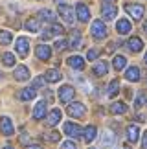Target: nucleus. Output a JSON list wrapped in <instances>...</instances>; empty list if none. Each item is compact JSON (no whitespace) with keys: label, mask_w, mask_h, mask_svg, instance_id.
I'll use <instances>...</instances> for the list:
<instances>
[{"label":"nucleus","mask_w":147,"mask_h":149,"mask_svg":"<svg viewBox=\"0 0 147 149\" xmlns=\"http://www.w3.org/2000/svg\"><path fill=\"white\" fill-rule=\"evenodd\" d=\"M44 83H46V77H42V76H37L35 79H33V88H39V87H44Z\"/></svg>","instance_id":"34"},{"label":"nucleus","mask_w":147,"mask_h":149,"mask_svg":"<svg viewBox=\"0 0 147 149\" xmlns=\"http://www.w3.org/2000/svg\"><path fill=\"white\" fill-rule=\"evenodd\" d=\"M127 46H129L131 52H140V50L144 48V41L140 37H131V39H129V42H127Z\"/></svg>","instance_id":"20"},{"label":"nucleus","mask_w":147,"mask_h":149,"mask_svg":"<svg viewBox=\"0 0 147 149\" xmlns=\"http://www.w3.org/2000/svg\"><path fill=\"white\" fill-rule=\"evenodd\" d=\"M109 72V65H107L105 61H99L94 65V74L96 76H105V74Z\"/></svg>","instance_id":"26"},{"label":"nucleus","mask_w":147,"mask_h":149,"mask_svg":"<svg viewBox=\"0 0 147 149\" xmlns=\"http://www.w3.org/2000/svg\"><path fill=\"white\" fill-rule=\"evenodd\" d=\"M110 112H114V114H125L127 112V105H125V103H121V101H114L110 105Z\"/></svg>","instance_id":"27"},{"label":"nucleus","mask_w":147,"mask_h":149,"mask_svg":"<svg viewBox=\"0 0 147 149\" xmlns=\"http://www.w3.org/2000/svg\"><path fill=\"white\" fill-rule=\"evenodd\" d=\"M90 33H92L94 39H99V41H101V39L107 37V26L101 20H94L92 26H90Z\"/></svg>","instance_id":"2"},{"label":"nucleus","mask_w":147,"mask_h":149,"mask_svg":"<svg viewBox=\"0 0 147 149\" xmlns=\"http://www.w3.org/2000/svg\"><path fill=\"white\" fill-rule=\"evenodd\" d=\"M145 65H147V52H145Z\"/></svg>","instance_id":"44"},{"label":"nucleus","mask_w":147,"mask_h":149,"mask_svg":"<svg viewBox=\"0 0 147 149\" xmlns=\"http://www.w3.org/2000/svg\"><path fill=\"white\" fill-rule=\"evenodd\" d=\"M66 46H68V41H57V42H55V50H64Z\"/></svg>","instance_id":"36"},{"label":"nucleus","mask_w":147,"mask_h":149,"mask_svg":"<svg viewBox=\"0 0 147 149\" xmlns=\"http://www.w3.org/2000/svg\"><path fill=\"white\" fill-rule=\"evenodd\" d=\"M118 13V9H116V6L114 4H103V8H101V15H103V19L105 20H114V17Z\"/></svg>","instance_id":"10"},{"label":"nucleus","mask_w":147,"mask_h":149,"mask_svg":"<svg viewBox=\"0 0 147 149\" xmlns=\"http://www.w3.org/2000/svg\"><path fill=\"white\" fill-rule=\"evenodd\" d=\"M4 149H11V147H9V146H6V147H4Z\"/></svg>","instance_id":"45"},{"label":"nucleus","mask_w":147,"mask_h":149,"mask_svg":"<svg viewBox=\"0 0 147 149\" xmlns=\"http://www.w3.org/2000/svg\"><path fill=\"white\" fill-rule=\"evenodd\" d=\"M24 26H26V30L31 31V33H37L39 31V20L37 19H28Z\"/></svg>","instance_id":"30"},{"label":"nucleus","mask_w":147,"mask_h":149,"mask_svg":"<svg viewBox=\"0 0 147 149\" xmlns=\"http://www.w3.org/2000/svg\"><path fill=\"white\" fill-rule=\"evenodd\" d=\"M37 96V92H35V88L33 87H28V88H22L20 92H19V100H22V101H30V100H33Z\"/></svg>","instance_id":"17"},{"label":"nucleus","mask_w":147,"mask_h":149,"mask_svg":"<svg viewBox=\"0 0 147 149\" xmlns=\"http://www.w3.org/2000/svg\"><path fill=\"white\" fill-rule=\"evenodd\" d=\"M46 118V101H39L33 109V120H42Z\"/></svg>","instance_id":"15"},{"label":"nucleus","mask_w":147,"mask_h":149,"mask_svg":"<svg viewBox=\"0 0 147 149\" xmlns=\"http://www.w3.org/2000/svg\"><path fill=\"white\" fill-rule=\"evenodd\" d=\"M26 149H42V147H41V146H28Z\"/></svg>","instance_id":"41"},{"label":"nucleus","mask_w":147,"mask_h":149,"mask_svg":"<svg viewBox=\"0 0 147 149\" xmlns=\"http://www.w3.org/2000/svg\"><path fill=\"white\" fill-rule=\"evenodd\" d=\"M2 61H4V65H6V66H15V55H13V54H9V52L2 55Z\"/></svg>","instance_id":"32"},{"label":"nucleus","mask_w":147,"mask_h":149,"mask_svg":"<svg viewBox=\"0 0 147 149\" xmlns=\"http://www.w3.org/2000/svg\"><path fill=\"white\" fill-rule=\"evenodd\" d=\"M11 41H13V35H11V31L0 30V44H9Z\"/></svg>","instance_id":"31"},{"label":"nucleus","mask_w":147,"mask_h":149,"mask_svg":"<svg viewBox=\"0 0 147 149\" xmlns=\"http://www.w3.org/2000/svg\"><path fill=\"white\" fill-rule=\"evenodd\" d=\"M96 134H98V129L94 127V125H88L87 129H85V133H83V136H85V142H87V144H92L94 142V138H96Z\"/></svg>","instance_id":"21"},{"label":"nucleus","mask_w":147,"mask_h":149,"mask_svg":"<svg viewBox=\"0 0 147 149\" xmlns=\"http://www.w3.org/2000/svg\"><path fill=\"white\" fill-rule=\"evenodd\" d=\"M66 112H68V116H72V118H83L85 112H87V107L79 101H74V103H68Z\"/></svg>","instance_id":"1"},{"label":"nucleus","mask_w":147,"mask_h":149,"mask_svg":"<svg viewBox=\"0 0 147 149\" xmlns=\"http://www.w3.org/2000/svg\"><path fill=\"white\" fill-rule=\"evenodd\" d=\"M15 50L20 57H26L30 54V41H28L26 37H19L17 39V44H15Z\"/></svg>","instance_id":"6"},{"label":"nucleus","mask_w":147,"mask_h":149,"mask_svg":"<svg viewBox=\"0 0 147 149\" xmlns=\"http://www.w3.org/2000/svg\"><path fill=\"white\" fill-rule=\"evenodd\" d=\"M74 96H76V90L70 85H63L59 88V100L63 103H70V100H74Z\"/></svg>","instance_id":"5"},{"label":"nucleus","mask_w":147,"mask_h":149,"mask_svg":"<svg viewBox=\"0 0 147 149\" xmlns=\"http://www.w3.org/2000/svg\"><path fill=\"white\" fill-rule=\"evenodd\" d=\"M112 65H114V70H123L127 65V59L123 55H116L114 59H112Z\"/></svg>","instance_id":"29"},{"label":"nucleus","mask_w":147,"mask_h":149,"mask_svg":"<svg viewBox=\"0 0 147 149\" xmlns=\"http://www.w3.org/2000/svg\"><path fill=\"white\" fill-rule=\"evenodd\" d=\"M57 2H63V0H57Z\"/></svg>","instance_id":"46"},{"label":"nucleus","mask_w":147,"mask_h":149,"mask_svg":"<svg viewBox=\"0 0 147 149\" xmlns=\"http://www.w3.org/2000/svg\"><path fill=\"white\" fill-rule=\"evenodd\" d=\"M4 77V74H2V70H0V79H2Z\"/></svg>","instance_id":"43"},{"label":"nucleus","mask_w":147,"mask_h":149,"mask_svg":"<svg viewBox=\"0 0 147 149\" xmlns=\"http://www.w3.org/2000/svg\"><path fill=\"white\" fill-rule=\"evenodd\" d=\"M39 19L41 20H48V22H55V13L50 9H41L39 11Z\"/></svg>","instance_id":"28"},{"label":"nucleus","mask_w":147,"mask_h":149,"mask_svg":"<svg viewBox=\"0 0 147 149\" xmlns=\"http://www.w3.org/2000/svg\"><path fill=\"white\" fill-rule=\"evenodd\" d=\"M64 30H63V26L57 24V22H52V28H50V33H55V35H61Z\"/></svg>","instance_id":"33"},{"label":"nucleus","mask_w":147,"mask_h":149,"mask_svg":"<svg viewBox=\"0 0 147 149\" xmlns=\"http://www.w3.org/2000/svg\"><path fill=\"white\" fill-rule=\"evenodd\" d=\"M63 149H77V146L68 140V142H64V144H63Z\"/></svg>","instance_id":"38"},{"label":"nucleus","mask_w":147,"mask_h":149,"mask_svg":"<svg viewBox=\"0 0 147 149\" xmlns=\"http://www.w3.org/2000/svg\"><path fill=\"white\" fill-rule=\"evenodd\" d=\"M105 2H107V4H110V2H114V0H105Z\"/></svg>","instance_id":"42"},{"label":"nucleus","mask_w":147,"mask_h":149,"mask_svg":"<svg viewBox=\"0 0 147 149\" xmlns=\"http://www.w3.org/2000/svg\"><path fill=\"white\" fill-rule=\"evenodd\" d=\"M64 133L68 134L70 138H81L83 131H81V127H79L77 123H74V122H66V123H64Z\"/></svg>","instance_id":"7"},{"label":"nucleus","mask_w":147,"mask_h":149,"mask_svg":"<svg viewBox=\"0 0 147 149\" xmlns=\"http://www.w3.org/2000/svg\"><path fill=\"white\" fill-rule=\"evenodd\" d=\"M0 131H2V134H6V136H11V134L15 133V127H13L11 118H8V116L0 118Z\"/></svg>","instance_id":"9"},{"label":"nucleus","mask_w":147,"mask_h":149,"mask_svg":"<svg viewBox=\"0 0 147 149\" xmlns=\"http://www.w3.org/2000/svg\"><path fill=\"white\" fill-rule=\"evenodd\" d=\"M116 30L118 33H121V35H125V33H129L132 30V24L129 22L127 19H121V20H118V24H116Z\"/></svg>","instance_id":"18"},{"label":"nucleus","mask_w":147,"mask_h":149,"mask_svg":"<svg viewBox=\"0 0 147 149\" xmlns=\"http://www.w3.org/2000/svg\"><path fill=\"white\" fill-rule=\"evenodd\" d=\"M87 57H88V59H90V61H94V59H96V57H98V52H96V50H90Z\"/></svg>","instance_id":"39"},{"label":"nucleus","mask_w":147,"mask_h":149,"mask_svg":"<svg viewBox=\"0 0 147 149\" xmlns=\"http://www.w3.org/2000/svg\"><path fill=\"white\" fill-rule=\"evenodd\" d=\"M61 116H63V114H61L59 109H52V111H50V114L46 116V125H50V127L57 125V123L61 122Z\"/></svg>","instance_id":"12"},{"label":"nucleus","mask_w":147,"mask_h":149,"mask_svg":"<svg viewBox=\"0 0 147 149\" xmlns=\"http://www.w3.org/2000/svg\"><path fill=\"white\" fill-rule=\"evenodd\" d=\"M76 13H77V19L81 20V22H88L90 20V9H88V6H85L79 2L76 6Z\"/></svg>","instance_id":"11"},{"label":"nucleus","mask_w":147,"mask_h":149,"mask_svg":"<svg viewBox=\"0 0 147 149\" xmlns=\"http://www.w3.org/2000/svg\"><path fill=\"white\" fill-rule=\"evenodd\" d=\"M142 149H147V131L144 133V140H142Z\"/></svg>","instance_id":"40"},{"label":"nucleus","mask_w":147,"mask_h":149,"mask_svg":"<svg viewBox=\"0 0 147 149\" xmlns=\"http://www.w3.org/2000/svg\"><path fill=\"white\" fill-rule=\"evenodd\" d=\"M125 79H127V81H132V83L140 81V70H138L136 66H131V68L125 72Z\"/></svg>","instance_id":"23"},{"label":"nucleus","mask_w":147,"mask_h":149,"mask_svg":"<svg viewBox=\"0 0 147 149\" xmlns=\"http://www.w3.org/2000/svg\"><path fill=\"white\" fill-rule=\"evenodd\" d=\"M118 92H120V83H118V79H114V81L109 83V88H107V96L109 98H116Z\"/></svg>","instance_id":"25"},{"label":"nucleus","mask_w":147,"mask_h":149,"mask_svg":"<svg viewBox=\"0 0 147 149\" xmlns=\"http://www.w3.org/2000/svg\"><path fill=\"white\" fill-rule=\"evenodd\" d=\"M61 134L57 133V131H52V133H46V140L48 142H59Z\"/></svg>","instance_id":"35"},{"label":"nucleus","mask_w":147,"mask_h":149,"mask_svg":"<svg viewBox=\"0 0 147 149\" xmlns=\"http://www.w3.org/2000/svg\"><path fill=\"white\" fill-rule=\"evenodd\" d=\"M68 46L70 48H79L81 46V31H77V30L72 31V35L68 39Z\"/></svg>","instance_id":"22"},{"label":"nucleus","mask_w":147,"mask_h":149,"mask_svg":"<svg viewBox=\"0 0 147 149\" xmlns=\"http://www.w3.org/2000/svg\"><path fill=\"white\" fill-rule=\"evenodd\" d=\"M116 146V136L112 131L105 129L103 133H101V149H114Z\"/></svg>","instance_id":"3"},{"label":"nucleus","mask_w":147,"mask_h":149,"mask_svg":"<svg viewBox=\"0 0 147 149\" xmlns=\"http://www.w3.org/2000/svg\"><path fill=\"white\" fill-rule=\"evenodd\" d=\"M127 138L131 144H134V142H138L140 138V129H138V125H129L127 127Z\"/></svg>","instance_id":"19"},{"label":"nucleus","mask_w":147,"mask_h":149,"mask_svg":"<svg viewBox=\"0 0 147 149\" xmlns=\"http://www.w3.org/2000/svg\"><path fill=\"white\" fill-rule=\"evenodd\" d=\"M144 101H145V96H144V94H138V98H136V103H134V107L140 109V107L144 105Z\"/></svg>","instance_id":"37"},{"label":"nucleus","mask_w":147,"mask_h":149,"mask_svg":"<svg viewBox=\"0 0 147 149\" xmlns=\"http://www.w3.org/2000/svg\"><path fill=\"white\" fill-rule=\"evenodd\" d=\"M68 66L70 68H74V70H83L85 68V59L83 57H79V55H72V57H68Z\"/></svg>","instance_id":"16"},{"label":"nucleus","mask_w":147,"mask_h":149,"mask_svg":"<svg viewBox=\"0 0 147 149\" xmlns=\"http://www.w3.org/2000/svg\"><path fill=\"white\" fill-rule=\"evenodd\" d=\"M44 77H46V81H48V83H57V81H61V79H63L61 72H59V70H55V68H53V70H48Z\"/></svg>","instance_id":"24"},{"label":"nucleus","mask_w":147,"mask_h":149,"mask_svg":"<svg viewBox=\"0 0 147 149\" xmlns=\"http://www.w3.org/2000/svg\"><path fill=\"white\" fill-rule=\"evenodd\" d=\"M125 9H127V13L131 15L134 20H140L144 17V6H140V4H127Z\"/></svg>","instance_id":"8"},{"label":"nucleus","mask_w":147,"mask_h":149,"mask_svg":"<svg viewBox=\"0 0 147 149\" xmlns=\"http://www.w3.org/2000/svg\"><path fill=\"white\" fill-rule=\"evenodd\" d=\"M35 54H37V57L41 61H48L50 55H52V48L46 46V44H39V46L35 48Z\"/></svg>","instance_id":"13"},{"label":"nucleus","mask_w":147,"mask_h":149,"mask_svg":"<svg viewBox=\"0 0 147 149\" xmlns=\"http://www.w3.org/2000/svg\"><path fill=\"white\" fill-rule=\"evenodd\" d=\"M57 13L61 15V19H63L66 24H70V26H72V22H74V9L70 8L68 4H59Z\"/></svg>","instance_id":"4"},{"label":"nucleus","mask_w":147,"mask_h":149,"mask_svg":"<svg viewBox=\"0 0 147 149\" xmlns=\"http://www.w3.org/2000/svg\"><path fill=\"white\" fill-rule=\"evenodd\" d=\"M13 76H15L17 81H26V79H30V70H28V66L20 65V66H17V68H15Z\"/></svg>","instance_id":"14"}]
</instances>
